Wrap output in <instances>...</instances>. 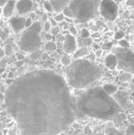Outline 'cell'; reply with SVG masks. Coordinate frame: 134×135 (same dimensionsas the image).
I'll return each instance as SVG.
<instances>
[{"label":"cell","instance_id":"6da1fadb","mask_svg":"<svg viewBox=\"0 0 134 135\" xmlns=\"http://www.w3.org/2000/svg\"><path fill=\"white\" fill-rule=\"evenodd\" d=\"M5 105L21 135H58L77 118L66 80L48 69L15 79L6 90Z\"/></svg>","mask_w":134,"mask_h":135},{"label":"cell","instance_id":"7a4b0ae2","mask_svg":"<svg viewBox=\"0 0 134 135\" xmlns=\"http://www.w3.org/2000/svg\"><path fill=\"white\" fill-rule=\"evenodd\" d=\"M75 107L77 117L112 120L122 111L112 96L105 92L102 86H91L85 89L75 98Z\"/></svg>","mask_w":134,"mask_h":135},{"label":"cell","instance_id":"3957f363","mask_svg":"<svg viewBox=\"0 0 134 135\" xmlns=\"http://www.w3.org/2000/svg\"><path fill=\"white\" fill-rule=\"evenodd\" d=\"M66 82L75 89H86L93 86L102 76L98 64L87 59H75L65 69Z\"/></svg>","mask_w":134,"mask_h":135},{"label":"cell","instance_id":"277c9868","mask_svg":"<svg viewBox=\"0 0 134 135\" xmlns=\"http://www.w3.org/2000/svg\"><path fill=\"white\" fill-rule=\"evenodd\" d=\"M101 0H72L69 5L73 20L78 23H85L99 14Z\"/></svg>","mask_w":134,"mask_h":135},{"label":"cell","instance_id":"5b68a950","mask_svg":"<svg viewBox=\"0 0 134 135\" xmlns=\"http://www.w3.org/2000/svg\"><path fill=\"white\" fill-rule=\"evenodd\" d=\"M41 25L39 22H34L31 27L27 28L21 34L18 41V48L22 52H34L39 49L41 45Z\"/></svg>","mask_w":134,"mask_h":135},{"label":"cell","instance_id":"8992f818","mask_svg":"<svg viewBox=\"0 0 134 135\" xmlns=\"http://www.w3.org/2000/svg\"><path fill=\"white\" fill-rule=\"evenodd\" d=\"M117 67L120 70L134 75V52L129 48L118 47L115 50Z\"/></svg>","mask_w":134,"mask_h":135},{"label":"cell","instance_id":"52a82bcc","mask_svg":"<svg viewBox=\"0 0 134 135\" xmlns=\"http://www.w3.org/2000/svg\"><path fill=\"white\" fill-rule=\"evenodd\" d=\"M118 13L117 4L113 0H101L99 7V14L107 20H115Z\"/></svg>","mask_w":134,"mask_h":135},{"label":"cell","instance_id":"ba28073f","mask_svg":"<svg viewBox=\"0 0 134 135\" xmlns=\"http://www.w3.org/2000/svg\"><path fill=\"white\" fill-rule=\"evenodd\" d=\"M112 97L122 110H126L130 108V98L127 91L117 90Z\"/></svg>","mask_w":134,"mask_h":135},{"label":"cell","instance_id":"9c48e42d","mask_svg":"<svg viewBox=\"0 0 134 135\" xmlns=\"http://www.w3.org/2000/svg\"><path fill=\"white\" fill-rule=\"evenodd\" d=\"M63 48L66 54H73L77 49V41L75 36L72 34H67L64 38V41L63 42Z\"/></svg>","mask_w":134,"mask_h":135},{"label":"cell","instance_id":"30bf717a","mask_svg":"<svg viewBox=\"0 0 134 135\" xmlns=\"http://www.w3.org/2000/svg\"><path fill=\"white\" fill-rule=\"evenodd\" d=\"M25 21L26 18L23 17H12L9 20V24L12 30H14L16 33L20 32L24 30L25 27Z\"/></svg>","mask_w":134,"mask_h":135},{"label":"cell","instance_id":"8fae6325","mask_svg":"<svg viewBox=\"0 0 134 135\" xmlns=\"http://www.w3.org/2000/svg\"><path fill=\"white\" fill-rule=\"evenodd\" d=\"M32 6L31 0H19L16 3V8L19 14H26L31 10Z\"/></svg>","mask_w":134,"mask_h":135},{"label":"cell","instance_id":"7c38bea8","mask_svg":"<svg viewBox=\"0 0 134 135\" xmlns=\"http://www.w3.org/2000/svg\"><path fill=\"white\" fill-rule=\"evenodd\" d=\"M52 4L53 11L57 13L63 12V10L70 5L72 0H49Z\"/></svg>","mask_w":134,"mask_h":135},{"label":"cell","instance_id":"4fadbf2b","mask_svg":"<svg viewBox=\"0 0 134 135\" xmlns=\"http://www.w3.org/2000/svg\"><path fill=\"white\" fill-rule=\"evenodd\" d=\"M16 7V1L15 0H8L5 5L3 6V15L6 18H11L14 9Z\"/></svg>","mask_w":134,"mask_h":135},{"label":"cell","instance_id":"5bb4252c","mask_svg":"<svg viewBox=\"0 0 134 135\" xmlns=\"http://www.w3.org/2000/svg\"><path fill=\"white\" fill-rule=\"evenodd\" d=\"M105 64L108 69L113 70L117 67V57L114 54H108L105 59Z\"/></svg>","mask_w":134,"mask_h":135},{"label":"cell","instance_id":"9a60e30c","mask_svg":"<svg viewBox=\"0 0 134 135\" xmlns=\"http://www.w3.org/2000/svg\"><path fill=\"white\" fill-rule=\"evenodd\" d=\"M88 54V47H81L79 49H76L73 52V59H80L85 57Z\"/></svg>","mask_w":134,"mask_h":135},{"label":"cell","instance_id":"2e32d148","mask_svg":"<svg viewBox=\"0 0 134 135\" xmlns=\"http://www.w3.org/2000/svg\"><path fill=\"white\" fill-rule=\"evenodd\" d=\"M102 87H103V89L105 90V92L107 93L109 96H113V95L117 92V90H118V87H117L114 84H106V85H104Z\"/></svg>","mask_w":134,"mask_h":135},{"label":"cell","instance_id":"e0dca14e","mask_svg":"<svg viewBox=\"0 0 134 135\" xmlns=\"http://www.w3.org/2000/svg\"><path fill=\"white\" fill-rule=\"evenodd\" d=\"M92 39L89 37L82 38L80 37V39L77 41V44L80 45L81 47H89L90 45H92Z\"/></svg>","mask_w":134,"mask_h":135},{"label":"cell","instance_id":"ac0fdd59","mask_svg":"<svg viewBox=\"0 0 134 135\" xmlns=\"http://www.w3.org/2000/svg\"><path fill=\"white\" fill-rule=\"evenodd\" d=\"M127 119V116H126V114L125 113H123V112H120V113H118V115H116L114 118H113V122L114 123H122V122H124V121Z\"/></svg>","mask_w":134,"mask_h":135},{"label":"cell","instance_id":"d6986e66","mask_svg":"<svg viewBox=\"0 0 134 135\" xmlns=\"http://www.w3.org/2000/svg\"><path fill=\"white\" fill-rule=\"evenodd\" d=\"M57 49V44L53 41H48L45 44V50L48 52H53Z\"/></svg>","mask_w":134,"mask_h":135},{"label":"cell","instance_id":"ffe728a7","mask_svg":"<svg viewBox=\"0 0 134 135\" xmlns=\"http://www.w3.org/2000/svg\"><path fill=\"white\" fill-rule=\"evenodd\" d=\"M106 135H122L121 132L120 130H118L117 128H114V127H111V128H108L106 132Z\"/></svg>","mask_w":134,"mask_h":135},{"label":"cell","instance_id":"44dd1931","mask_svg":"<svg viewBox=\"0 0 134 135\" xmlns=\"http://www.w3.org/2000/svg\"><path fill=\"white\" fill-rule=\"evenodd\" d=\"M71 62H72V58L69 54H64L63 57H62V64H63L64 66H68Z\"/></svg>","mask_w":134,"mask_h":135},{"label":"cell","instance_id":"7402d4cb","mask_svg":"<svg viewBox=\"0 0 134 135\" xmlns=\"http://www.w3.org/2000/svg\"><path fill=\"white\" fill-rule=\"evenodd\" d=\"M131 75H132L131 74L127 73V72H124V73L120 76V80L121 82H129V81H131Z\"/></svg>","mask_w":134,"mask_h":135},{"label":"cell","instance_id":"603a6c76","mask_svg":"<svg viewBox=\"0 0 134 135\" xmlns=\"http://www.w3.org/2000/svg\"><path fill=\"white\" fill-rule=\"evenodd\" d=\"M63 14L64 15V17H67L68 18H73V12H72V10L70 9L69 6L63 9Z\"/></svg>","mask_w":134,"mask_h":135},{"label":"cell","instance_id":"cb8c5ba5","mask_svg":"<svg viewBox=\"0 0 134 135\" xmlns=\"http://www.w3.org/2000/svg\"><path fill=\"white\" fill-rule=\"evenodd\" d=\"M118 44H120V47H123V48H129L130 47V43L127 40L125 39H121L118 41Z\"/></svg>","mask_w":134,"mask_h":135},{"label":"cell","instance_id":"d4e9b609","mask_svg":"<svg viewBox=\"0 0 134 135\" xmlns=\"http://www.w3.org/2000/svg\"><path fill=\"white\" fill-rule=\"evenodd\" d=\"M113 46V43L111 41H107V42H104L103 45H102V50L105 51H109Z\"/></svg>","mask_w":134,"mask_h":135},{"label":"cell","instance_id":"484cf974","mask_svg":"<svg viewBox=\"0 0 134 135\" xmlns=\"http://www.w3.org/2000/svg\"><path fill=\"white\" fill-rule=\"evenodd\" d=\"M64 15L63 14V12H60V13H58L57 15L55 16V18H54V20H56V21L59 23V22H63V20H64Z\"/></svg>","mask_w":134,"mask_h":135},{"label":"cell","instance_id":"4316f807","mask_svg":"<svg viewBox=\"0 0 134 135\" xmlns=\"http://www.w3.org/2000/svg\"><path fill=\"white\" fill-rule=\"evenodd\" d=\"M126 135H134V125H129L125 131Z\"/></svg>","mask_w":134,"mask_h":135},{"label":"cell","instance_id":"83f0119b","mask_svg":"<svg viewBox=\"0 0 134 135\" xmlns=\"http://www.w3.org/2000/svg\"><path fill=\"white\" fill-rule=\"evenodd\" d=\"M44 7H45V9H46L48 12H52L53 11V8H52V4L50 3V1L49 0H47V1H45V3H44Z\"/></svg>","mask_w":134,"mask_h":135},{"label":"cell","instance_id":"f1b7e54d","mask_svg":"<svg viewBox=\"0 0 134 135\" xmlns=\"http://www.w3.org/2000/svg\"><path fill=\"white\" fill-rule=\"evenodd\" d=\"M90 34H89V31H88L86 28H83L81 30V37L82 38H86V37H89Z\"/></svg>","mask_w":134,"mask_h":135},{"label":"cell","instance_id":"f546056e","mask_svg":"<svg viewBox=\"0 0 134 135\" xmlns=\"http://www.w3.org/2000/svg\"><path fill=\"white\" fill-rule=\"evenodd\" d=\"M124 37V33L121 31H118V32H116V34H115L114 38L116 40H118V41H120V40H121L122 38Z\"/></svg>","mask_w":134,"mask_h":135},{"label":"cell","instance_id":"4dcf8cb0","mask_svg":"<svg viewBox=\"0 0 134 135\" xmlns=\"http://www.w3.org/2000/svg\"><path fill=\"white\" fill-rule=\"evenodd\" d=\"M55 37H56V41H60V42H63V41H64L65 36H63V34L58 33L57 35H55Z\"/></svg>","mask_w":134,"mask_h":135},{"label":"cell","instance_id":"1f68e13d","mask_svg":"<svg viewBox=\"0 0 134 135\" xmlns=\"http://www.w3.org/2000/svg\"><path fill=\"white\" fill-rule=\"evenodd\" d=\"M32 23H33L32 18H26V21H25V27H26V28L31 27V26L32 25Z\"/></svg>","mask_w":134,"mask_h":135},{"label":"cell","instance_id":"d6a6232c","mask_svg":"<svg viewBox=\"0 0 134 135\" xmlns=\"http://www.w3.org/2000/svg\"><path fill=\"white\" fill-rule=\"evenodd\" d=\"M5 104V95L0 91V106Z\"/></svg>","mask_w":134,"mask_h":135},{"label":"cell","instance_id":"836d02e7","mask_svg":"<svg viewBox=\"0 0 134 135\" xmlns=\"http://www.w3.org/2000/svg\"><path fill=\"white\" fill-rule=\"evenodd\" d=\"M58 33H59V28H58L57 26L52 27V35H57Z\"/></svg>","mask_w":134,"mask_h":135},{"label":"cell","instance_id":"e575fe53","mask_svg":"<svg viewBox=\"0 0 134 135\" xmlns=\"http://www.w3.org/2000/svg\"><path fill=\"white\" fill-rule=\"evenodd\" d=\"M70 34H72V35H73V36L76 35V34H77L76 28H75V27H71V28H70Z\"/></svg>","mask_w":134,"mask_h":135},{"label":"cell","instance_id":"d590c367","mask_svg":"<svg viewBox=\"0 0 134 135\" xmlns=\"http://www.w3.org/2000/svg\"><path fill=\"white\" fill-rule=\"evenodd\" d=\"M85 133H86V135H89V134H91L92 133V131H91V128L90 127H86L85 128Z\"/></svg>","mask_w":134,"mask_h":135},{"label":"cell","instance_id":"8d00e7d4","mask_svg":"<svg viewBox=\"0 0 134 135\" xmlns=\"http://www.w3.org/2000/svg\"><path fill=\"white\" fill-rule=\"evenodd\" d=\"M102 52H103V50H102V49H97V50H96V52H95L96 56L100 57L101 54H102Z\"/></svg>","mask_w":134,"mask_h":135},{"label":"cell","instance_id":"74e56055","mask_svg":"<svg viewBox=\"0 0 134 135\" xmlns=\"http://www.w3.org/2000/svg\"><path fill=\"white\" fill-rule=\"evenodd\" d=\"M51 27H52V25H51L50 22H45V26H44L45 30L49 31V30H50V28H51Z\"/></svg>","mask_w":134,"mask_h":135},{"label":"cell","instance_id":"f35d334b","mask_svg":"<svg viewBox=\"0 0 134 135\" xmlns=\"http://www.w3.org/2000/svg\"><path fill=\"white\" fill-rule=\"evenodd\" d=\"M49 22H50V23H51V25H52V27H55V26H57V23H58V22L56 21V20H54V18H53V20H51Z\"/></svg>","mask_w":134,"mask_h":135},{"label":"cell","instance_id":"ab89813d","mask_svg":"<svg viewBox=\"0 0 134 135\" xmlns=\"http://www.w3.org/2000/svg\"><path fill=\"white\" fill-rule=\"evenodd\" d=\"M5 54H6V52H5V51H4V49L0 48V58H3V57L5 56Z\"/></svg>","mask_w":134,"mask_h":135},{"label":"cell","instance_id":"60d3db41","mask_svg":"<svg viewBox=\"0 0 134 135\" xmlns=\"http://www.w3.org/2000/svg\"><path fill=\"white\" fill-rule=\"evenodd\" d=\"M46 39L47 40H48V41H52V34H51V35H50V34H47V35H46Z\"/></svg>","mask_w":134,"mask_h":135},{"label":"cell","instance_id":"b9f144b4","mask_svg":"<svg viewBox=\"0 0 134 135\" xmlns=\"http://www.w3.org/2000/svg\"><path fill=\"white\" fill-rule=\"evenodd\" d=\"M8 1V0H0V7H2V6L5 5L7 2Z\"/></svg>","mask_w":134,"mask_h":135},{"label":"cell","instance_id":"7bdbcfd3","mask_svg":"<svg viewBox=\"0 0 134 135\" xmlns=\"http://www.w3.org/2000/svg\"><path fill=\"white\" fill-rule=\"evenodd\" d=\"M13 81H14V80H13V79H7V85H10L11 84L13 83Z\"/></svg>","mask_w":134,"mask_h":135},{"label":"cell","instance_id":"ee69618b","mask_svg":"<svg viewBox=\"0 0 134 135\" xmlns=\"http://www.w3.org/2000/svg\"><path fill=\"white\" fill-rule=\"evenodd\" d=\"M93 37H99V34H94V35H93Z\"/></svg>","mask_w":134,"mask_h":135}]
</instances>
